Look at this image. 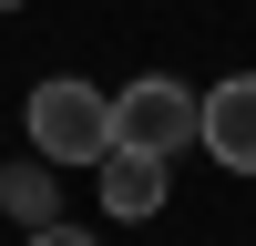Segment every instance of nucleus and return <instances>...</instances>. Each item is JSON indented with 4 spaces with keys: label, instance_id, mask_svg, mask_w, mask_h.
<instances>
[{
    "label": "nucleus",
    "instance_id": "nucleus-1",
    "mask_svg": "<svg viewBox=\"0 0 256 246\" xmlns=\"http://www.w3.org/2000/svg\"><path fill=\"white\" fill-rule=\"evenodd\" d=\"M31 154L41 164H102L113 154V92H92V82H41L31 92Z\"/></svg>",
    "mask_w": 256,
    "mask_h": 246
},
{
    "label": "nucleus",
    "instance_id": "nucleus-2",
    "mask_svg": "<svg viewBox=\"0 0 256 246\" xmlns=\"http://www.w3.org/2000/svg\"><path fill=\"white\" fill-rule=\"evenodd\" d=\"M205 134V92H184V82H134V92H113V144H134V154H164L174 164L184 144Z\"/></svg>",
    "mask_w": 256,
    "mask_h": 246
},
{
    "label": "nucleus",
    "instance_id": "nucleus-3",
    "mask_svg": "<svg viewBox=\"0 0 256 246\" xmlns=\"http://www.w3.org/2000/svg\"><path fill=\"white\" fill-rule=\"evenodd\" d=\"M195 144L226 164V174H256V72H236V82L205 92V134Z\"/></svg>",
    "mask_w": 256,
    "mask_h": 246
},
{
    "label": "nucleus",
    "instance_id": "nucleus-4",
    "mask_svg": "<svg viewBox=\"0 0 256 246\" xmlns=\"http://www.w3.org/2000/svg\"><path fill=\"white\" fill-rule=\"evenodd\" d=\"M92 174H102V205H113V216H154L164 184H174V164H164V154H134V144H113Z\"/></svg>",
    "mask_w": 256,
    "mask_h": 246
},
{
    "label": "nucleus",
    "instance_id": "nucleus-5",
    "mask_svg": "<svg viewBox=\"0 0 256 246\" xmlns=\"http://www.w3.org/2000/svg\"><path fill=\"white\" fill-rule=\"evenodd\" d=\"M0 195H10V216H20V226H52V174H41V164L0 174Z\"/></svg>",
    "mask_w": 256,
    "mask_h": 246
},
{
    "label": "nucleus",
    "instance_id": "nucleus-6",
    "mask_svg": "<svg viewBox=\"0 0 256 246\" xmlns=\"http://www.w3.org/2000/svg\"><path fill=\"white\" fill-rule=\"evenodd\" d=\"M31 246H92V236H82V226H62V216H52V226H31Z\"/></svg>",
    "mask_w": 256,
    "mask_h": 246
},
{
    "label": "nucleus",
    "instance_id": "nucleus-7",
    "mask_svg": "<svg viewBox=\"0 0 256 246\" xmlns=\"http://www.w3.org/2000/svg\"><path fill=\"white\" fill-rule=\"evenodd\" d=\"M0 10H20V0H0Z\"/></svg>",
    "mask_w": 256,
    "mask_h": 246
}]
</instances>
